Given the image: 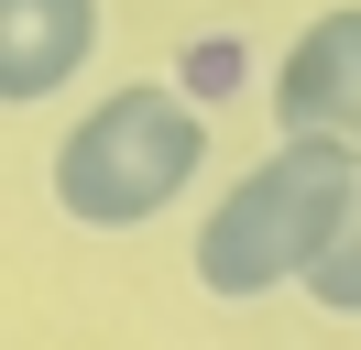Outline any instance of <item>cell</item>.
Returning <instances> with one entry per match:
<instances>
[{
  "mask_svg": "<svg viewBox=\"0 0 361 350\" xmlns=\"http://www.w3.org/2000/svg\"><path fill=\"white\" fill-rule=\"evenodd\" d=\"M307 306H329V318H361V186H350V208H339L329 252L307 262Z\"/></svg>",
  "mask_w": 361,
  "mask_h": 350,
  "instance_id": "5b68a950",
  "label": "cell"
},
{
  "mask_svg": "<svg viewBox=\"0 0 361 350\" xmlns=\"http://www.w3.org/2000/svg\"><path fill=\"white\" fill-rule=\"evenodd\" d=\"M99 55V0H0V109H44Z\"/></svg>",
  "mask_w": 361,
  "mask_h": 350,
  "instance_id": "277c9868",
  "label": "cell"
},
{
  "mask_svg": "<svg viewBox=\"0 0 361 350\" xmlns=\"http://www.w3.org/2000/svg\"><path fill=\"white\" fill-rule=\"evenodd\" d=\"M274 121H285V131H339V143H361V0L317 11L307 33L285 44V66H274Z\"/></svg>",
  "mask_w": 361,
  "mask_h": 350,
  "instance_id": "3957f363",
  "label": "cell"
},
{
  "mask_svg": "<svg viewBox=\"0 0 361 350\" xmlns=\"http://www.w3.org/2000/svg\"><path fill=\"white\" fill-rule=\"evenodd\" d=\"M197 164H208L197 99L164 88V77H132L55 143V208L77 230H142V219H164L197 186Z\"/></svg>",
  "mask_w": 361,
  "mask_h": 350,
  "instance_id": "7a4b0ae2",
  "label": "cell"
},
{
  "mask_svg": "<svg viewBox=\"0 0 361 350\" xmlns=\"http://www.w3.org/2000/svg\"><path fill=\"white\" fill-rule=\"evenodd\" d=\"M350 186H361V143H339V131H285V143L208 208V230H197V296L252 306V296H274V284H307V262L329 252Z\"/></svg>",
  "mask_w": 361,
  "mask_h": 350,
  "instance_id": "6da1fadb",
  "label": "cell"
}]
</instances>
